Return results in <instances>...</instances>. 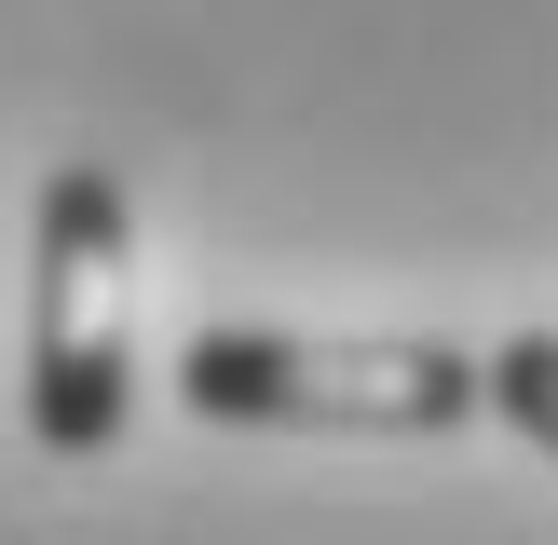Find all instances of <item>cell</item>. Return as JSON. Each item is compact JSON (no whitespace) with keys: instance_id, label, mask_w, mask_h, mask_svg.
Instances as JSON below:
<instances>
[{"instance_id":"6da1fadb","label":"cell","mask_w":558,"mask_h":545,"mask_svg":"<svg viewBox=\"0 0 558 545\" xmlns=\"http://www.w3.org/2000/svg\"><path fill=\"white\" fill-rule=\"evenodd\" d=\"M136 205L109 164H54L27 218V436L109 463L136 423Z\"/></svg>"},{"instance_id":"7a4b0ae2","label":"cell","mask_w":558,"mask_h":545,"mask_svg":"<svg viewBox=\"0 0 558 545\" xmlns=\"http://www.w3.org/2000/svg\"><path fill=\"white\" fill-rule=\"evenodd\" d=\"M178 409L245 436H450L477 423V354L450 341H314V327H191Z\"/></svg>"},{"instance_id":"3957f363","label":"cell","mask_w":558,"mask_h":545,"mask_svg":"<svg viewBox=\"0 0 558 545\" xmlns=\"http://www.w3.org/2000/svg\"><path fill=\"white\" fill-rule=\"evenodd\" d=\"M477 409H490V423H518V436L558 463V327H518V341L477 354Z\"/></svg>"}]
</instances>
